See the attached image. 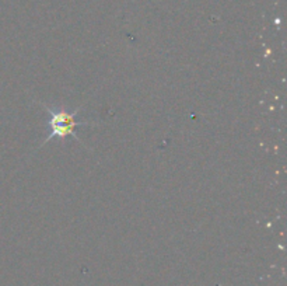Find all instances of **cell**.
Listing matches in <instances>:
<instances>
[{"instance_id":"cell-1","label":"cell","mask_w":287,"mask_h":286,"mask_svg":"<svg viewBox=\"0 0 287 286\" xmlns=\"http://www.w3.org/2000/svg\"><path fill=\"white\" fill-rule=\"evenodd\" d=\"M45 107V110L48 112V121H46V125H48V138L43 140L42 145H45L46 142H49L52 138H66V136H73L74 139L80 142V139L76 135V128L77 126H87L90 125V122H80L76 119L77 114L80 112V108L74 111V112H67L65 108H59V110H55V108H50V107H46L45 104H42Z\"/></svg>"}]
</instances>
